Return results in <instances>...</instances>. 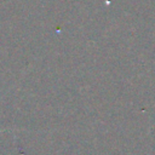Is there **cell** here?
I'll return each mask as SVG.
<instances>
[{
  "label": "cell",
  "mask_w": 155,
  "mask_h": 155,
  "mask_svg": "<svg viewBox=\"0 0 155 155\" xmlns=\"http://www.w3.org/2000/svg\"><path fill=\"white\" fill-rule=\"evenodd\" d=\"M0 132H1V131H0Z\"/></svg>",
  "instance_id": "obj_1"
}]
</instances>
